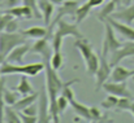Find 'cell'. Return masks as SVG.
<instances>
[{
  "label": "cell",
  "mask_w": 134,
  "mask_h": 123,
  "mask_svg": "<svg viewBox=\"0 0 134 123\" xmlns=\"http://www.w3.org/2000/svg\"><path fill=\"white\" fill-rule=\"evenodd\" d=\"M56 31L53 33L52 36V49L53 51H61V44L63 39L66 36H73L74 39H81L85 38L83 34L78 29V23L74 22H68L64 18H60L56 22Z\"/></svg>",
  "instance_id": "obj_2"
},
{
  "label": "cell",
  "mask_w": 134,
  "mask_h": 123,
  "mask_svg": "<svg viewBox=\"0 0 134 123\" xmlns=\"http://www.w3.org/2000/svg\"><path fill=\"white\" fill-rule=\"evenodd\" d=\"M30 52L31 53H35V54H41L42 57L51 56L52 52H53V49H52V47H49V38L44 36V38L37 39V41L31 45Z\"/></svg>",
  "instance_id": "obj_14"
},
{
  "label": "cell",
  "mask_w": 134,
  "mask_h": 123,
  "mask_svg": "<svg viewBox=\"0 0 134 123\" xmlns=\"http://www.w3.org/2000/svg\"><path fill=\"white\" fill-rule=\"evenodd\" d=\"M44 62H34V64H10L8 61H4L0 65V75H10V74H24L27 77H37L42 71H44Z\"/></svg>",
  "instance_id": "obj_3"
},
{
  "label": "cell",
  "mask_w": 134,
  "mask_h": 123,
  "mask_svg": "<svg viewBox=\"0 0 134 123\" xmlns=\"http://www.w3.org/2000/svg\"><path fill=\"white\" fill-rule=\"evenodd\" d=\"M130 104H132V99H129V97H120L115 110L116 112H129Z\"/></svg>",
  "instance_id": "obj_31"
},
{
  "label": "cell",
  "mask_w": 134,
  "mask_h": 123,
  "mask_svg": "<svg viewBox=\"0 0 134 123\" xmlns=\"http://www.w3.org/2000/svg\"><path fill=\"white\" fill-rule=\"evenodd\" d=\"M38 118L41 123H48L52 121L51 113H49V100L47 95L46 85L43 84L41 92H39V104H38Z\"/></svg>",
  "instance_id": "obj_8"
},
{
  "label": "cell",
  "mask_w": 134,
  "mask_h": 123,
  "mask_svg": "<svg viewBox=\"0 0 134 123\" xmlns=\"http://www.w3.org/2000/svg\"><path fill=\"white\" fill-rule=\"evenodd\" d=\"M56 105H57L59 113H60V114H63V113L68 109V106H70V100H69L68 97H65L63 93H60V95H59V97H57Z\"/></svg>",
  "instance_id": "obj_30"
},
{
  "label": "cell",
  "mask_w": 134,
  "mask_h": 123,
  "mask_svg": "<svg viewBox=\"0 0 134 123\" xmlns=\"http://www.w3.org/2000/svg\"><path fill=\"white\" fill-rule=\"evenodd\" d=\"M4 89H5V79L0 77V123L4 122V109H5Z\"/></svg>",
  "instance_id": "obj_27"
},
{
  "label": "cell",
  "mask_w": 134,
  "mask_h": 123,
  "mask_svg": "<svg viewBox=\"0 0 134 123\" xmlns=\"http://www.w3.org/2000/svg\"><path fill=\"white\" fill-rule=\"evenodd\" d=\"M22 3L25 5H27L29 8H31V10L34 13V18L43 20V16H42L41 9H39V5H38V0H22Z\"/></svg>",
  "instance_id": "obj_26"
},
{
  "label": "cell",
  "mask_w": 134,
  "mask_h": 123,
  "mask_svg": "<svg viewBox=\"0 0 134 123\" xmlns=\"http://www.w3.org/2000/svg\"><path fill=\"white\" fill-rule=\"evenodd\" d=\"M103 23H104V38H103V44H102V54L107 57L109 52L112 53L116 49H119L122 45V43L117 39L116 31L108 21H104Z\"/></svg>",
  "instance_id": "obj_5"
},
{
  "label": "cell",
  "mask_w": 134,
  "mask_h": 123,
  "mask_svg": "<svg viewBox=\"0 0 134 123\" xmlns=\"http://www.w3.org/2000/svg\"><path fill=\"white\" fill-rule=\"evenodd\" d=\"M20 113V118H21V122L22 123H37L39 122V118L38 115H29V114H25L22 112H18Z\"/></svg>",
  "instance_id": "obj_33"
},
{
  "label": "cell",
  "mask_w": 134,
  "mask_h": 123,
  "mask_svg": "<svg viewBox=\"0 0 134 123\" xmlns=\"http://www.w3.org/2000/svg\"><path fill=\"white\" fill-rule=\"evenodd\" d=\"M103 89L108 93V95H115L119 97H129L133 99L132 92L128 88V83L126 82H105L103 84Z\"/></svg>",
  "instance_id": "obj_9"
},
{
  "label": "cell",
  "mask_w": 134,
  "mask_h": 123,
  "mask_svg": "<svg viewBox=\"0 0 134 123\" xmlns=\"http://www.w3.org/2000/svg\"><path fill=\"white\" fill-rule=\"evenodd\" d=\"M132 62H133V64H134V57H132Z\"/></svg>",
  "instance_id": "obj_43"
},
{
  "label": "cell",
  "mask_w": 134,
  "mask_h": 123,
  "mask_svg": "<svg viewBox=\"0 0 134 123\" xmlns=\"http://www.w3.org/2000/svg\"><path fill=\"white\" fill-rule=\"evenodd\" d=\"M22 34L26 38H31V39H41L44 38L48 34V29L47 27H42V26H31L29 29L22 30Z\"/></svg>",
  "instance_id": "obj_20"
},
{
  "label": "cell",
  "mask_w": 134,
  "mask_h": 123,
  "mask_svg": "<svg viewBox=\"0 0 134 123\" xmlns=\"http://www.w3.org/2000/svg\"><path fill=\"white\" fill-rule=\"evenodd\" d=\"M12 18H13V16L7 14V13H3V14L0 16V33L5 31V27H7L8 22H9Z\"/></svg>",
  "instance_id": "obj_34"
},
{
  "label": "cell",
  "mask_w": 134,
  "mask_h": 123,
  "mask_svg": "<svg viewBox=\"0 0 134 123\" xmlns=\"http://www.w3.org/2000/svg\"><path fill=\"white\" fill-rule=\"evenodd\" d=\"M4 122L8 123H22L20 118V113L17 109H14L10 105H5L4 109Z\"/></svg>",
  "instance_id": "obj_23"
},
{
  "label": "cell",
  "mask_w": 134,
  "mask_h": 123,
  "mask_svg": "<svg viewBox=\"0 0 134 123\" xmlns=\"http://www.w3.org/2000/svg\"><path fill=\"white\" fill-rule=\"evenodd\" d=\"M17 30H18V21H17V18H12L9 22H8V25H7V27H5V31L7 33H17Z\"/></svg>",
  "instance_id": "obj_35"
},
{
  "label": "cell",
  "mask_w": 134,
  "mask_h": 123,
  "mask_svg": "<svg viewBox=\"0 0 134 123\" xmlns=\"http://www.w3.org/2000/svg\"><path fill=\"white\" fill-rule=\"evenodd\" d=\"M129 112L132 113V115L134 117V101H132V104H130V108H129Z\"/></svg>",
  "instance_id": "obj_40"
},
{
  "label": "cell",
  "mask_w": 134,
  "mask_h": 123,
  "mask_svg": "<svg viewBox=\"0 0 134 123\" xmlns=\"http://www.w3.org/2000/svg\"><path fill=\"white\" fill-rule=\"evenodd\" d=\"M111 73H112V65L107 61V57L100 53V65H99L96 74L94 75L95 77V92H99L103 88V84L111 78Z\"/></svg>",
  "instance_id": "obj_6"
},
{
  "label": "cell",
  "mask_w": 134,
  "mask_h": 123,
  "mask_svg": "<svg viewBox=\"0 0 134 123\" xmlns=\"http://www.w3.org/2000/svg\"><path fill=\"white\" fill-rule=\"evenodd\" d=\"M64 64V56L61 53V51H53L52 52V56L49 58V65L55 69V70H60L61 66Z\"/></svg>",
  "instance_id": "obj_25"
},
{
  "label": "cell",
  "mask_w": 134,
  "mask_h": 123,
  "mask_svg": "<svg viewBox=\"0 0 134 123\" xmlns=\"http://www.w3.org/2000/svg\"><path fill=\"white\" fill-rule=\"evenodd\" d=\"M70 108L73 109V112L77 115H81L83 119H86L87 122H91V113H90V106H86L85 104L77 101L76 99L70 100Z\"/></svg>",
  "instance_id": "obj_17"
},
{
  "label": "cell",
  "mask_w": 134,
  "mask_h": 123,
  "mask_svg": "<svg viewBox=\"0 0 134 123\" xmlns=\"http://www.w3.org/2000/svg\"><path fill=\"white\" fill-rule=\"evenodd\" d=\"M18 95L8 88L4 89V101H5V105H10V106H14V104L18 101Z\"/></svg>",
  "instance_id": "obj_28"
},
{
  "label": "cell",
  "mask_w": 134,
  "mask_h": 123,
  "mask_svg": "<svg viewBox=\"0 0 134 123\" xmlns=\"http://www.w3.org/2000/svg\"><path fill=\"white\" fill-rule=\"evenodd\" d=\"M30 48H31V45H29L27 43H24V44L17 45L16 48H13V49L8 53L5 61H8V62H10V64H22V61H24L26 53L30 52Z\"/></svg>",
  "instance_id": "obj_11"
},
{
  "label": "cell",
  "mask_w": 134,
  "mask_h": 123,
  "mask_svg": "<svg viewBox=\"0 0 134 123\" xmlns=\"http://www.w3.org/2000/svg\"><path fill=\"white\" fill-rule=\"evenodd\" d=\"M38 99H39V93H38V92H33V93H30V95H25V96H22L21 99H18V101L14 104L13 108L17 109L18 112H21V110L26 109L29 105L34 104Z\"/></svg>",
  "instance_id": "obj_18"
},
{
  "label": "cell",
  "mask_w": 134,
  "mask_h": 123,
  "mask_svg": "<svg viewBox=\"0 0 134 123\" xmlns=\"http://www.w3.org/2000/svg\"><path fill=\"white\" fill-rule=\"evenodd\" d=\"M132 1H134V0H132Z\"/></svg>",
  "instance_id": "obj_45"
},
{
  "label": "cell",
  "mask_w": 134,
  "mask_h": 123,
  "mask_svg": "<svg viewBox=\"0 0 134 123\" xmlns=\"http://www.w3.org/2000/svg\"><path fill=\"white\" fill-rule=\"evenodd\" d=\"M74 47L80 51V53H81V56H82L83 61H86L90 56L94 53L91 44H90L89 41H87V39H85V38L76 39V41H74Z\"/></svg>",
  "instance_id": "obj_19"
},
{
  "label": "cell",
  "mask_w": 134,
  "mask_h": 123,
  "mask_svg": "<svg viewBox=\"0 0 134 123\" xmlns=\"http://www.w3.org/2000/svg\"><path fill=\"white\" fill-rule=\"evenodd\" d=\"M21 112L25 113V114H29V115H38V105H35V102H34V104L29 105L26 109H24Z\"/></svg>",
  "instance_id": "obj_36"
},
{
  "label": "cell",
  "mask_w": 134,
  "mask_h": 123,
  "mask_svg": "<svg viewBox=\"0 0 134 123\" xmlns=\"http://www.w3.org/2000/svg\"><path fill=\"white\" fill-rule=\"evenodd\" d=\"M124 1H125V3H126V4H129V3H130V1H132V0H124Z\"/></svg>",
  "instance_id": "obj_42"
},
{
  "label": "cell",
  "mask_w": 134,
  "mask_h": 123,
  "mask_svg": "<svg viewBox=\"0 0 134 123\" xmlns=\"http://www.w3.org/2000/svg\"><path fill=\"white\" fill-rule=\"evenodd\" d=\"M51 1H52L55 5H61V4H63L65 0H51Z\"/></svg>",
  "instance_id": "obj_39"
},
{
  "label": "cell",
  "mask_w": 134,
  "mask_h": 123,
  "mask_svg": "<svg viewBox=\"0 0 134 123\" xmlns=\"http://www.w3.org/2000/svg\"><path fill=\"white\" fill-rule=\"evenodd\" d=\"M128 57H134V40H128L125 43H122V45L119 49L112 52L109 64L113 67V66L119 65L122 60H125Z\"/></svg>",
  "instance_id": "obj_7"
},
{
  "label": "cell",
  "mask_w": 134,
  "mask_h": 123,
  "mask_svg": "<svg viewBox=\"0 0 134 123\" xmlns=\"http://www.w3.org/2000/svg\"><path fill=\"white\" fill-rule=\"evenodd\" d=\"M90 113H91V122H103V121H105V117L100 113V110L96 106H90Z\"/></svg>",
  "instance_id": "obj_32"
},
{
  "label": "cell",
  "mask_w": 134,
  "mask_h": 123,
  "mask_svg": "<svg viewBox=\"0 0 134 123\" xmlns=\"http://www.w3.org/2000/svg\"><path fill=\"white\" fill-rule=\"evenodd\" d=\"M132 81H133V82H134V75H133V78H132Z\"/></svg>",
  "instance_id": "obj_44"
},
{
  "label": "cell",
  "mask_w": 134,
  "mask_h": 123,
  "mask_svg": "<svg viewBox=\"0 0 134 123\" xmlns=\"http://www.w3.org/2000/svg\"><path fill=\"white\" fill-rule=\"evenodd\" d=\"M119 96H115V95H109L104 101H102V104H100V106L103 108V109H116V106H117V102H119Z\"/></svg>",
  "instance_id": "obj_29"
},
{
  "label": "cell",
  "mask_w": 134,
  "mask_h": 123,
  "mask_svg": "<svg viewBox=\"0 0 134 123\" xmlns=\"http://www.w3.org/2000/svg\"><path fill=\"white\" fill-rule=\"evenodd\" d=\"M134 75V69H128L121 65H116L112 67L111 73V81L112 82H128V79H132Z\"/></svg>",
  "instance_id": "obj_13"
},
{
  "label": "cell",
  "mask_w": 134,
  "mask_h": 123,
  "mask_svg": "<svg viewBox=\"0 0 134 123\" xmlns=\"http://www.w3.org/2000/svg\"><path fill=\"white\" fill-rule=\"evenodd\" d=\"M24 43H26V36L22 33L18 34V33L3 31V33H0V53L7 57L8 53L13 48H16L17 45L24 44Z\"/></svg>",
  "instance_id": "obj_4"
},
{
  "label": "cell",
  "mask_w": 134,
  "mask_h": 123,
  "mask_svg": "<svg viewBox=\"0 0 134 123\" xmlns=\"http://www.w3.org/2000/svg\"><path fill=\"white\" fill-rule=\"evenodd\" d=\"M3 13L10 14L14 18H18V20H31V18H34V13H33L31 8H29L25 4L24 5H16V7L8 8V9L3 10Z\"/></svg>",
  "instance_id": "obj_12"
},
{
  "label": "cell",
  "mask_w": 134,
  "mask_h": 123,
  "mask_svg": "<svg viewBox=\"0 0 134 123\" xmlns=\"http://www.w3.org/2000/svg\"><path fill=\"white\" fill-rule=\"evenodd\" d=\"M111 17H113L119 21H122L125 23L132 25L134 22V3L128 5V7H125V8H121V9L116 10Z\"/></svg>",
  "instance_id": "obj_16"
},
{
  "label": "cell",
  "mask_w": 134,
  "mask_h": 123,
  "mask_svg": "<svg viewBox=\"0 0 134 123\" xmlns=\"http://www.w3.org/2000/svg\"><path fill=\"white\" fill-rule=\"evenodd\" d=\"M52 56V54H51ZM51 56H46L43 57L44 60V73H46V89H47V95H48V100H49V113L52 117V122L59 123L60 122V113L56 105L57 97L63 91V87L65 82H63L57 74V70H55L51 65H49V58Z\"/></svg>",
  "instance_id": "obj_1"
},
{
  "label": "cell",
  "mask_w": 134,
  "mask_h": 123,
  "mask_svg": "<svg viewBox=\"0 0 134 123\" xmlns=\"http://www.w3.org/2000/svg\"><path fill=\"white\" fill-rule=\"evenodd\" d=\"M105 21H108L112 25V27L115 29V31L120 36H122L126 40H134V27H132L129 23H125L122 21H119V20H116L113 17H108Z\"/></svg>",
  "instance_id": "obj_10"
},
{
  "label": "cell",
  "mask_w": 134,
  "mask_h": 123,
  "mask_svg": "<svg viewBox=\"0 0 134 123\" xmlns=\"http://www.w3.org/2000/svg\"><path fill=\"white\" fill-rule=\"evenodd\" d=\"M81 121H82V117L81 115H77V117L73 118V122H81Z\"/></svg>",
  "instance_id": "obj_41"
},
{
  "label": "cell",
  "mask_w": 134,
  "mask_h": 123,
  "mask_svg": "<svg viewBox=\"0 0 134 123\" xmlns=\"http://www.w3.org/2000/svg\"><path fill=\"white\" fill-rule=\"evenodd\" d=\"M27 75H21V78H20V82L17 84V87H16V91L20 93V95H22V96H25V95H30V93H33L34 92V89H33V85L30 84L29 82V79L26 78Z\"/></svg>",
  "instance_id": "obj_24"
},
{
  "label": "cell",
  "mask_w": 134,
  "mask_h": 123,
  "mask_svg": "<svg viewBox=\"0 0 134 123\" xmlns=\"http://www.w3.org/2000/svg\"><path fill=\"white\" fill-rule=\"evenodd\" d=\"M20 1L21 0H5V5H7V8H12V7L18 5Z\"/></svg>",
  "instance_id": "obj_38"
},
{
  "label": "cell",
  "mask_w": 134,
  "mask_h": 123,
  "mask_svg": "<svg viewBox=\"0 0 134 123\" xmlns=\"http://www.w3.org/2000/svg\"><path fill=\"white\" fill-rule=\"evenodd\" d=\"M104 1H105V0H87V3H89L92 8H96V7L103 5V4H104Z\"/></svg>",
  "instance_id": "obj_37"
},
{
  "label": "cell",
  "mask_w": 134,
  "mask_h": 123,
  "mask_svg": "<svg viewBox=\"0 0 134 123\" xmlns=\"http://www.w3.org/2000/svg\"><path fill=\"white\" fill-rule=\"evenodd\" d=\"M38 5L41 9V13L43 16V21H44V26H49L51 25V18L53 16L55 12V4L51 0H38Z\"/></svg>",
  "instance_id": "obj_15"
},
{
  "label": "cell",
  "mask_w": 134,
  "mask_h": 123,
  "mask_svg": "<svg viewBox=\"0 0 134 123\" xmlns=\"http://www.w3.org/2000/svg\"><path fill=\"white\" fill-rule=\"evenodd\" d=\"M91 9H92V7L90 5L87 1H86V3H83V4H81V5H78V8H77V10H76L74 21H76L78 25H80L81 22H83V21L89 17Z\"/></svg>",
  "instance_id": "obj_22"
},
{
  "label": "cell",
  "mask_w": 134,
  "mask_h": 123,
  "mask_svg": "<svg viewBox=\"0 0 134 123\" xmlns=\"http://www.w3.org/2000/svg\"><path fill=\"white\" fill-rule=\"evenodd\" d=\"M85 65H86V70H87V73L90 75H95L98 69H99V65H100V54L94 52L85 61Z\"/></svg>",
  "instance_id": "obj_21"
}]
</instances>
